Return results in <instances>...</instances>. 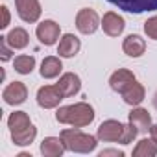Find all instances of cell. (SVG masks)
<instances>
[{
  "label": "cell",
  "mask_w": 157,
  "mask_h": 157,
  "mask_svg": "<svg viewBox=\"0 0 157 157\" xmlns=\"http://www.w3.org/2000/svg\"><path fill=\"white\" fill-rule=\"evenodd\" d=\"M13 67L19 74H30L35 67V57L33 56H17L13 61Z\"/></svg>",
  "instance_id": "22"
},
{
  "label": "cell",
  "mask_w": 157,
  "mask_h": 157,
  "mask_svg": "<svg viewBox=\"0 0 157 157\" xmlns=\"http://www.w3.org/2000/svg\"><path fill=\"white\" fill-rule=\"evenodd\" d=\"M0 57H2V61H8L11 57V50L8 48V41H6V35L0 37Z\"/></svg>",
  "instance_id": "26"
},
{
  "label": "cell",
  "mask_w": 157,
  "mask_h": 157,
  "mask_svg": "<svg viewBox=\"0 0 157 157\" xmlns=\"http://www.w3.org/2000/svg\"><path fill=\"white\" fill-rule=\"evenodd\" d=\"M61 139L67 150L70 151H78V153H89L96 148V139L93 135L82 133L78 128L74 129H63L61 131Z\"/></svg>",
  "instance_id": "2"
},
{
  "label": "cell",
  "mask_w": 157,
  "mask_h": 157,
  "mask_svg": "<svg viewBox=\"0 0 157 157\" xmlns=\"http://www.w3.org/2000/svg\"><path fill=\"white\" fill-rule=\"evenodd\" d=\"M98 26H100V19H98L94 10L85 8V10H82L80 13L76 15V28L80 30L82 33H85V35L94 33L98 30Z\"/></svg>",
  "instance_id": "5"
},
{
  "label": "cell",
  "mask_w": 157,
  "mask_h": 157,
  "mask_svg": "<svg viewBox=\"0 0 157 157\" xmlns=\"http://www.w3.org/2000/svg\"><path fill=\"white\" fill-rule=\"evenodd\" d=\"M2 98H4V102L10 104V105H19V104H22V102H26V98H28V89H26V85H24L22 82H13V83H10V85L4 89Z\"/></svg>",
  "instance_id": "8"
},
{
  "label": "cell",
  "mask_w": 157,
  "mask_h": 157,
  "mask_svg": "<svg viewBox=\"0 0 157 157\" xmlns=\"http://www.w3.org/2000/svg\"><path fill=\"white\" fill-rule=\"evenodd\" d=\"M124 131H126V126L120 124L118 120H105L100 124L96 137L104 142H120L124 137Z\"/></svg>",
  "instance_id": "4"
},
{
  "label": "cell",
  "mask_w": 157,
  "mask_h": 157,
  "mask_svg": "<svg viewBox=\"0 0 157 157\" xmlns=\"http://www.w3.org/2000/svg\"><path fill=\"white\" fill-rule=\"evenodd\" d=\"M157 155V142L153 139H142L133 150V157H153Z\"/></svg>",
  "instance_id": "21"
},
{
  "label": "cell",
  "mask_w": 157,
  "mask_h": 157,
  "mask_svg": "<svg viewBox=\"0 0 157 157\" xmlns=\"http://www.w3.org/2000/svg\"><path fill=\"white\" fill-rule=\"evenodd\" d=\"M61 68H63V65H61L59 57H56V56H48V57H44L43 63H41V76L46 78V80H50V78L59 76Z\"/></svg>",
  "instance_id": "17"
},
{
  "label": "cell",
  "mask_w": 157,
  "mask_h": 157,
  "mask_svg": "<svg viewBox=\"0 0 157 157\" xmlns=\"http://www.w3.org/2000/svg\"><path fill=\"white\" fill-rule=\"evenodd\" d=\"M56 85L59 87V91L63 93V96H65V98H68V96H74L78 91L82 89V82H80V78H78L76 74H72V72H67V74H63V76L59 78V82H57Z\"/></svg>",
  "instance_id": "12"
},
{
  "label": "cell",
  "mask_w": 157,
  "mask_h": 157,
  "mask_svg": "<svg viewBox=\"0 0 157 157\" xmlns=\"http://www.w3.org/2000/svg\"><path fill=\"white\" fill-rule=\"evenodd\" d=\"M137 133H139V129L129 122V126H126V131H124V137H122L120 144H129V142H133V139L137 137Z\"/></svg>",
  "instance_id": "25"
},
{
  "label": "cell",
  "mask_w": 157,
  "mask_h": 157,
  "mask_svg": "<svg viewBox=\"0 0 157 157\" xmlns=\"http://www.w3.org/2000/svg\"><path fill=\"white\" fill-rule=\"evenodd\" d=\"M56 118L61 124H70L74 128H83L94 120V109L89 104L80 102V104H74V105L59 107L56 113Z\"/></svg>",
  "instance_id": "1"
},
{
  "label": "cell",
  "mask_w": 157,
  "mask_h": 157,
  "mask_svg": "<svg viewBox=\"0 0 157 157\" xmlns=\"http://www.w3.org/2000/svg\"><path fill=\"white\" fill-rule=\"evenodd\" d=\"M137 80H135V76H133V72H129V70H126V68H118L117 72H113V76L109 78V85H111V89L115 91V93H124L131 83H135Z\"/></svg>",
  "instance_id": "10"
},
{
  "label": "cell",
  "mask_w": 157,
  "mask_h": 157,
  "mask_svg": "<svg viewBox=\"0 0 157 157\" xmlns=\"http://www.w3.org/2000/svg\"><path fill=\"white\" fill-rule=\"evenodd\" d=\"M122 48H124V52H126L129 57H139V56L144 54L146 43H144V39H142L140 35H128V37L124 39Z\"/></svg>",
  "instance_id": "15"
},
{
  "label": "cell",
  "mask_w": 157,
  "mask_h": 157,
  "mask_svg": "<svg viewBox=\"0 0 157 157\" xmlns=\"http://www.w3.org/2000/svg\"><path fill=\"white\" fill-rule=\"evenodd\" d=\"M124 26H126L124 19H122L120 15L113 13V11L105 13L104 19H102V28H104V32H105L109 37H118V35L124 32Z\"/></svg>",
  "instance_id": "11"
},
{
  "label": "cell",
  "mask_w": 157,
  "mask_h": 157,
  "mask_svg": "<svg viewBox=\"0 0 157 157\" xmlns=\"http://www.w3.org/2000/svg\"><path fill=\"white\" fill-rule=\"evenodd\" d=\"M35 33H37V39H39L43 44L52 46V44H56V41L59 39V24L54 22V21H44V22H41V24L37 26Z\"/></svg>",
  "instance_id": "9"
},
{
  "label": "cell",
  "mask_w": 157,
  "mask_h": 157,
  "mask_svg": "<svg viewBox=\"0 0 157 157\" xmlns=\"http://www.w3.org/2000/svg\"><path fill=\"white\" fill-rule=\"evenodd\" d=\"M6 41H8V44H10L11 48L21 50V48H26V46H28L30 37H28V32H26V30H22V28H13V30L6 35Z\"/></svg>",
  "instance_id": "19"
},
{
  "label": "cell",
  "mask_w": 157,
  "mask_h": 157,
  "mask_svg": "<svg viewBox=\"0 0 157 157\" xmlns=\"http://www.w3.org/2000/svg\"><path fill=\"white\" fill-rule=\"evenodd\" d=\"M35 135H37V129H35L33 126H30L28 129H24V131H21V133H15V135H11V137H13V142H15L17 146H28V144L33 142Z\"/></svg>",
  "instance_id": "23"
},
{
  "label": "cell",
  "mask_w": 157,
  "mask_h": 157,
  "mask_svg": "<svg viewBox=\"0 0 157 157\" xmlns=\"http://www.w3.org/2000/svg\"><path fill=\"white\" fill-rule=\"evenodd\" d=\"M8 126L11 129V135H15V133H21V131L28 129L32 126V122H30V117L24 111H15V113H11L10 120H8Z\"/></svg>",
  "instance_id": "18"
},
{
  "label": "cell",
  "mask_w": 157,
  "mask_h": 157,
  "mask_svg": "<svg viewBox=\"0 0 157 157\" xmlns=\"http://www.w3.org/2000/svg\"><path fill=\"white\" fill-rule=\"evenodd\" d=\"M151 102H153V107H155V109H157V93H155V94H153V100H151Z\"/></svg>",
  "instance_id": "30"
},
{
  "label": "cell",
  "mask_w": 157,
  "mask_h": 157,
  "mask_svg": "<svg viewBox=\"0 0 157 157\" xmlns=\"http://www.w3.org/2000/svg\"><path fill=\"white\" fill-rule=\"evenodd\" d=\"M80 39L72 33H65L59 41V46H57V54L61 57H74L78 52H80Z\"/></svg>",
  "instance_id": "13"
},
{
  "label": "cell",
  "mask_w": 157,
  "mask_h": 157,
  "mask_svg": "<svg viewBox=\"0 0 157 157\" xmlns=\"http://www.w3.org/2000/svg\"><path fill=\"white\" fill-rule=\"evenodd\" d=\"M144 32L150 39H155L157 41V17H151L144 22Z\"/></svg>",
  "instance_id": "24"
},
{
  "label": "cell",
  "mask_w": 157,
  "mask_h": 157,
  "mask_svg": "<svg viewBox=\"0 0 157 157\" xmlns=\"http://www.w3.org/2000/svg\"><path fill=\"white\" fill-rule=\"evenodd\" d=\"M2 24H0V28H8L10 24V11H8V6H2Z\"/></svg>",
  "instance_id": "27"
},
{
  "label": "cell",
  "mask_w": 157,
  "mask_h": 157,
  "mask_svg": "<svg viewBox=\"0 0 157 157\" xmlns=\"http://www.w3.org/2000/svg\"><path fill=\"white\" fill-rule=\"evenodd\" d=\"M129 122L139 129V133H148L151 129V117L148 115L146 109H140V107L133 109L129 113Z\"/></svg>",
  "instance_id": "14"
},
{
  "label": "cell",
  "mask_w": 157,
  "mask_h": 157,
  "mask_svg": "<svg viewBox=\"0 0 157 157\" xmlns=\"http://www.w3.org/2000/svg\"><path fill=\"white\" fill-rule=\"evenodd\" d=\"M63 93L59 91L57 85H44L37 91V104L44 109H52L56 105H59V102L63 100Z\"/></svg>",
  "instance_id": "6"
},
{
  "label": "cell",
  "mask_w": 157,
  "mask_h": 157,
  "mask_svg": "<svg viewBox=\"0 0 157 157\" xmlns=\"http://www.w3.org/2000/svg\"><path fill=\"white\" fill-rule=\"evenodd\" d=\"M17 13L24 22H37L41 17L39 0H15Z\"/></svg>",
  "instance_id": "7"
},
{
  "label": "cell",
  "mask_w": 157,
  "mask_h": 157,
  "mask_svg": "<svg viewBox=\"0 0 157 157\" xmlns=\"http://www.w3.org/2000/svg\"><path fill=\"white\" fill-rule=\"evenodd\" d=\"M122 98L128 105H139L142 100H144V87L140 83H131L124 93H122Z\"/></svg>",
  "instance_id": "20"
},
{
  "label": "cell",
  "mask_w": 157,
  "mask_h": 157,
  "mask_svg": "<svg viewBox=\"0 0 157 157\" xmlns=\"http://www.w3.org/2000/svg\"><path fill=\"white\" fill-rule=\"evenodd\" d=\"M107 2L117 6L118 10H124V11L135 13V15L157 10V0H107Z\"/></svg>",
  "instance_id": "3"
},
{
  "label": "cell",
  "mask_w": 157,
  "mask_h": 157,
  "mask_svg": "<svg viewBox=\"0 0 157 157\" xmlns=\"http://www.w3.org/2000/svg\"><path fill=\"white\" fill-rule=\"evenodd\" d=\"M150 135H151V139L157 142V124H155V126H151V129H150Z\"/></svg>",
  "instance_id": "29"
},
{
  "label": "cell",
  "mask_w": 157,
  "mask_h": 157,
  "mask_svg": "<svg viewBox=\"0 0 157 157\" xmlns=\"http://www.w3.org/2000/svg\"><path fill=\"white\" fill-rule=\"evenodd\" d=\"M65 150L67 148L63 144V139H56V137H46L41 144V153L46 157H59Z\"/></svg>",
  "instance_id": "16"
},
{
  "label": "cell",
  "mask_w": 157,
  "mask_h": 157,
  "mask_svg": "<svg viewBox=\"0 0 157 157\" xmlns=\"http://www.w3.org/2000/svg\"><path fill=\"white\" fill-rule=\"evenodd\" d=\"M105 155H118V157H122L124 153H122V151H117V150H104V151L100 153V157H105Z\"/></svg>",
  "instance_id": "28"
}]
</instances>
